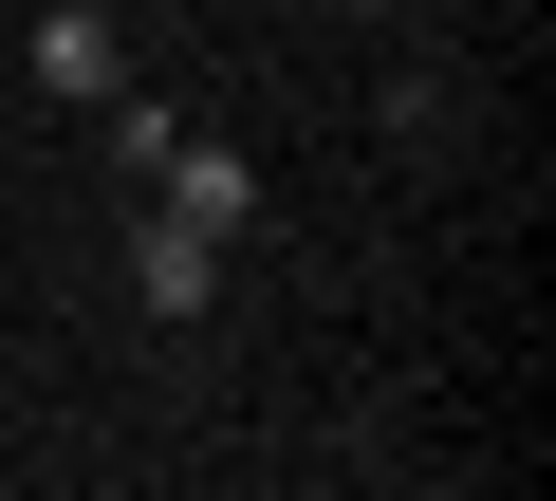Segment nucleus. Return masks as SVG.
I'll return each mask as SVG.
<instances>
[{
  "instance_id": "nucleus-3",
  "label": "nucleus",
  "mask_w": 556,
  "mask_h": 501,
  "mask_svg": "<svg viewBox=\"0 0 556 501\" xmlns=\"http://www.w3.org/2000/svg\"><path fill=\"white\" fill-rule=\"evenodd\" d=\"M112 75H130V38H112V0H56V20H38V93H56V112H93Z\"/></svg>"
},
{
  "instance_id": "nucleus-4",
  "label": "nucleus",
  "mask_w": 556,
  "mask_h": 501,
  "mask_svg": "<svg viewBox=\"0 0 556 501\" xmlns=\"http://www.w3.org/2000/svg\"><path fill=\"white\" fill-rule=\"evenodd\" d=\"M167 149H186V112H167V93H130V75H112V93H93V167H112V186H149V167H167Z\"/></svg>"
},
{
  "instance_id": "nucleus-1",
  "label": "nucleus",
  "mask_w": 556,
  "mask_h": 501,
  "mask_svg": "<svg viewBox=\"0 0 556 501\" xmlns=\"http://www.w3.org/2000/svg\"><path fill=\"white\" fill-rule=\"evenodd\" d=\"M204 298H223V241H204V223H167V204H130V316H167V335H186Z\"/></svg>"
},
{
  "instance_id": "nucleus-2",
  "label": "nucleus",
  "mask_w": 556,
  "mask_h": 501,
  "mask_svg": "<svg viewBox=\"0 0 556 501\" xmlns=\"http://www.w3.org/2000/svg\"><path fill=\"white\" fill-rule=\"evenodd\" d=\"M130 204H167V223H204V241H241V223H260V167H241V149H167V167H149Z\"/></svg>"
}]
</instances>
